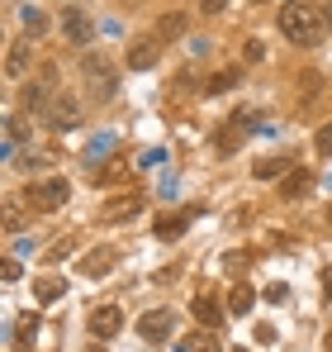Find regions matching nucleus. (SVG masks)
<instances>
[{
    "label": "nucleus",
    "instance_id": "obj_25",
    "mask_svg": "<svg viewBox=\"0 0 332 352\" xmlns=\"http://www.w3.org/2000/svg\"><path fill=\"white\" fill-rule=\"evenodd\" d=\"M34 333H38V314H24V319L14 324V343H29Z\"/></svg>",
    "mask_w": 332,
    "mask_h": 352
},
{
    "label": "nucleus",
    "instance_id": "obj_21",
    "mask_svg": "<svg viewBox=\"0 0 332 352\" xmlns=\"http://www.w3.org/2000/svg\"><path fill=\"white\" fill-rule=\"evenodd\" d=\"M252 300H257V291H252V286H233L228 309H233V314H247V309H252Z\"/></svg>",
    "mask_w": 332,
    "mask_h": 352
},
{
    "label": "nucleus",
    "instance_id": "obj_13",
    "mask_svg": "<svg viewBox=\"0 0 332 352\" xmlns=\"http://www.w3.org/2000/svg\"><path fill=\"white\" fill-rule=\"evenodd\" d=\"M309 190H313V172H304V167H294V172L285 176V186H280L285 200H304Z\"/></svg>",
    "mask_w": 332,
    "mask_h": 352
},
{
    "label": "nucleus",
    "instance_id": "obj_28",
    "mask_svg": "<svg viewBox=\"0 0 332 352\" xmlns=\"http://www.w3.org/2000/svg\"><path fill=\"white\" fill-rule=\"evenodd\" d=\"M313 148H318V153H332V124H323V129L313 133Z\"/></svg>",
    "mask_w": 332,
    "mask_h": 352
},
{
    "label": "nucleus",
    "instance_id": "obj_14",
    "mask_svg": "<svg viewBox=\"0 0 332 352\" xmlns=\"http://www.w3.org/2000/svg\"><path fill=\"white\" fill-rule=\"evenodd\" d=\"M190 309H195V319H200L204 329H214V324H223V309H219V300H214V295H200V300H195Z\"/></svg>",
    "mask_w": 332,
    "mask_h": 352
},
{
    "label": "nucleus",
    "instance_id": "obj_4",
    "mask_svg": "<svg viewBox=\"0 0 332 352\" xmlns=\"http://www.w3.org/2000/svg\"><path fill=\"white\" fill-rule=\"evenodd\" d=\"M143 190H123V195H114L105 200V224H128V219H138L143 214Z\"/></svg>",
    "mask_w": 332,
    "mask_h": 352
},
{
    "label": "nucleus",
    "instance_id": "obj_32",
    "mask_svg": "<svg viewBox=\"0 0 332 352\" xmlns=\"http://www.w3.org/2000/svg\"><path fill=\"white\" fill-rule=\"evenodd\" d=\"M285 295H289V286H280V281H276V286H266V300H285Z\"/></svg>",
    "mask_w": 332,
    "mask_h": 352
},
{
    "label": "nucleus",
    "instance_id": "obj_29",
    "mask_svg": "<svg viewBox=\"0 0 332 352\" xmlns=\"http://www.w3.org/2000/svg\"><path fill=\"white\" fill-rule=\"evenodd\" d=\"M5 234H19V210L5 205Z\"/></svg>",
    "mask_w": 332,
    "mask_h": 352
},
{
    "label": "nucleus",
    "instance_id": "obj_17",
    "mask_svg": "<svg viewBox=\"0 0 332 352\" xmlns=\"http://www.w3.org/2000/svg\"><path fill=\"white\" fill-rule=\"evenodd\" d=\"M152 34H157L162 43H171V38H180V34H185V14H162Z\"/></svg>",
    "mask_w": 332,
    "mask_h": 352
},
{
    "label": "nucleus",
    "instance_id": "obj_36",
    "mask_svg": "<svg viewBox=\"0 0 332 352\" xmlns=\"http://www.w3.org/2000/svg\"><path fill=\"white\" fill-rule=\"evenodd\" d=\"M328 24H332V10H328Z\"/></svg>",
    "mask_w": 332,
    "mask_h": 352
},
{
    "label": "nucleus",
    "instance_id": "obj_23",
    "mask_svg": "<svg viewBox=\"0 0 332 352\" xmlns=\"http://www.w3.org/2000/svg\"><path fill=\"white\" fill-rule=\"evenodd\" d=\"M24 29H29V34H34V38H38V34H43V29H48V19H43V14H38V5H24Z\"/></svg>",
    "mask_w": 332,
    "mask_h": 352
},
{
    "label": "nucleus",
    "instance_id": "obj_20",
    "mask_svg": "<svg viewBox=\"0 0 332 352\" xmlns=\"http://www.w3.org/2000/svg\"><path fill=\"white\" fill-rule=\"evenodd\" d=\"M24 67H29V43H14L5 53V76H24Z\"/></svg>",
    "mask_w": 332,
    "mask_h": 352
},
{
    "label": "nucleus",
    "instance_id": "obj_15",
    "mask_svg": "<svg viewBox=\"0 0 332 352\" xmlns=\"http://www.w3.org/2000/svg\"><path fill=\"white\" fill-rule=\"evenodd\" d=\"M237 81H242V67H223V72L209 76V86H204V91H209V96H223V91H233Z\"/></svg>",
    "mask_w": 332,
    "mask_h": 352
},
{
    "label": "nucleus",
    "instance_id": "obj_18",
    "mask_svg": "<svg viewBox=\"0 0 332 352\" xmlns=\"http://www.w3.org/2000/svg\"><path fill=\"white\" fill-rule=\"evenodd\" d=\"M62 291H67V281H62V276H38V281H34V300H43V305L57 300Z\"/></svg>",
    "mask_w": 332,
    "mask_h": 352
},
{
    "label": "nucleus",
    "instance_id": "obj_7",
    "mask_svg": "<svg viewBox=\"0 0 332 352\" xmlns=\"http://www.w3.org/2000/svg\"><path fill=\"white\" fill-rule=\"evenodd\" d=\"M81 72L91 76V86H95V96H110L114 91V67L100 53H86V62H81Z\"/></svg>",
    "mask_w": 332,
    "mask_h": 352
},
{
    "label": "nucleus",
    "instance_id": "obj_2",
    "mask_svg": "<svg viewBox=\"0 0 332 352\" xmlns=\"http://www.w3.org/2000/svg\"><path fill=\"white\" fill-rule=\"evenodd\" d=\"M24 200H29V210L53 214V210H62V205L71 200V186H67L62 176H48V181H34V186L24 190Z\"/></svg>",
    "mask_w": 332,
    "mask_h": 352
},
{
    "label": "nucleus",
    "instance_id": "obj_22",
    "mask_svg": "<svg viewBox=\"0 0 332 352\" xmlns=\"http://www.w3.org/2000/svg\"><path fill=\"white\" fill-rule=\"evenodd\" d=\"M76 248H81V234H62L53 248H48V257H53V262H62V257H67V252H76Z\"/></svg>",
    "mask_w": 332,
    "mask_h": 352
},
{
    "label": "nucleus",
    "instance_id": "obj_9",
    "mask_svg": "<svg viewBox=\"0 0 332 352\" xmlns=\"http://www.w3.org/2000/svg\"><path fill=\"white\" fill-rule=\"evenodd\" d=\"M119 329H123L119 305H95V309H91V333H95V338H114Z\"/></svg>",
    "mask_w": 332,
    "mask_h": 352
},
{
    "label": "nucleus",
    "instance_id": "obj_1",
    "mask_svg": "<svg viewBox=\"0 0 332 352\" xmlns=\"http://www.w3.org/2000/svg\"><path fill=\"white\" fill-rule=\"evenodd\" d=\"M276 19H280V34L289 43H299V48H318L328 38V19H323V10L313 0H285Z\"/></svg>",
    "mask_w": 332,
    "mask_h": 352
},
{
    "label": "nucleus",
    "instance_id": "obj_33",
    "mask_svg": "<svg viewBox=\"0 0 332 352\" xmlns=\"http://www.w3.org/2000/svg\"><path fill=\"white\" fill-rule=\"evenodd\" d=\"M86 352H105V348H100V343H91V348H86Z\"/></svg>",
    "mask_w": 332,
    "mask_h": 352
},
{
    "label": "nucleus",
    "instance_id": "obj_5",
    "mask_svg": "<svg viewBox=\"0 0 332 352\" xmlns=\"http://www.w3.org/2000/svg\"><path fill=\"white\" fill-rule=\"evenodd\" d=\"M53 86H57V67H53V62H43V72H38V81H29V86H24V110H34V115H38Z\"/></svg>",
    "mask_w": 332,
    "mask_h": 352
},
{
    "label": "nucleus",
    "instance_id": "obj_30",
    "mask_svg": "<svg viewBox=\"0 0 332 352\" xmlns=\"http://www.w3.org/2000/svg\"><path fill=\"white\" fill-rule=\"evenodd\" d=\"M228 5H233V0H200V10H204V14H219V10H228Z\"/></svg>",
    "mask_w": 332,
    "mask_h": 352
},
{
    "label": "nucleus",
    "instance_id": "obj_19",
    "mask_svg": "<svg viewBox=\"0 0 332 352\" xmlns=\"http://www.w3.org/2000/svg\"><path fill=\"white\" fill-rule=\"evenodd\" d=\"M176 352H223L214 343V333H185V343H176Z\"/></svg>",
    "mask_w": 332,
    "mask_h": 352
},
{
    "label": "nucleus",
    "instance_id": "obj_37",
    "mask_svg": "<svg viewBox=\"0 0 332 352\" xmlns=\"http://www.w3.org/2000/svg\"><path fill=\"white\" fill-rule=\"evenodd\" d=\"M233 352H247V348H233Z\"/></svg>",
    "mask_w": 332,
    "mask_h": 352
},
{
    "label": "nucleus",
    "instance_id": "obj_16",
    "mask_svg": "<svg viewBox=\"0 0 332 352\" xmlns=\"http://www.w3.org/2000/svg\"><path fill=\"white\" fill-rule=\"evenodd\" d=\"M195 214L190 210H180V214H162L157 219V238H176V234H185V224H190Z\"/></svg>",
    "mask_w": 332,
    "mask_h": 352
},
{
    "label": "nucleus",
    "instance_id": "obj_11",
    "mask_svg": "<svg viewBox=\"0 0 332 352\" xmlns=\"http://www.w3.org/2000/svg\"><path fill=\"white\" fill-rule=\"evenodd\" d=\"M48 124H53V129H76V124H81V105H76L71 96H57L53 105H48Z\"/></svg>",
    "mask_w": 332,
    "mask_h": 352
},
{
    "label": "nucleus",
    "instance_id": "obj_8",
    "mask_svg": "<svg viewBox=\"0 0 332 352\" xmlns=\"http://www.w3.org/2000/svg\"><path fill=\"white\" fill-rule=\"evenodd\" d=\"M157 58H162V38H157V34H147V38H138V43L128 48V67H133V72L157 67Z\"/></svg>",
    "mask_w": 332,
    "mask_h": 352
},
{
    "label": "nucleus",
    "instance_id": "obj_10",
    "mask_svg": "<svg viewBox=\"0 0 332 352\" xmlns=\"http://www.w3.org/2000/svg\"><path fill=\"white\" fill-rule=\"evenodd\" d=\"M294 167H299V162H294L289 153H276V157H257V162H252V176H257V181H276V176H289Z\"/></svg>",
    "mask_w": 332,
    "mask_h": 352
},
{
    "label": "nucleus",
    "instance_id": "obj_3",
    "mask_svg": "<svg viewBox=\"0 0 332 352\" xmlns=\"http://www.w3.org/2000/svg\"><path fill=\"white\" fill-rule=\"evenodd\" d=\"M138 333H143V343H166L171 333H176V309H147L143 319H138Z\"/></svg>",
    "mask_w": 332,
    "mask_h": 352
},
{
    "label": "nucleus",
    "instance_id": "obj_35",
    "mask_svg": "<svg viewBox=\"0 0 332 352\" xmlns=\"http://www.w3.org/2000/svg\"><path fill=\"white\" fill-rule=\"evenodd\" d=\"M328 295H332V276H328Z\"/></svg>",
    "mask_w": 332,
    "mask_h": 352
},
{
    "label": "nucleus",
    "instance_id": "obj_27",
    "mask_svg": "<svg viewBox=\"0 0 332 352\" xmlns=\"http://www.w3.org/2000/svg\"><path fill=\"white\" fill-rule=\"evenodd\" d=\"M242 58H247V62H261V58H266V43H261V38H247Z\"/></svg>",
    "mask_w": 332,
    "mask_h": 352
},
{
    "label": "nucleus",
    "instance_id": "obj_24",
    "mask_svg": "<svg viewBox=\"0 0 332 352\" xmlns=\"http://www.w3.org/2000/svg\"><path fill=\"white\" fill-rule=\"evenodd\" d=\"M247 262H252V252H247V248H237V252H223V267H228L233 276H242V267H247Z\"/></svg>",
    "mask_w": 332,
    "mask_h": 352
},
{
    "label": "nucleus",
    "instance_id": "obj_12",
    "mask_svg": "<svg viewBox=\"0 0 332 352\" xmlns=\"http://www.w3.org/2000/svg\"><path fill=\"white\" fill-rule=\"evenodd\" d=\"M114 262H119V248H110V243H105V248H91V252L81 257V272H86V276H105Z\"/></svg>",
    "mask_w": 332,
    "mask_h": 352
},
{
    "label": "nucleus",
    "instance_id": "obj_6",
    "mask_svg": "<svg viewBox=\"0 0 332 352\" xmlns=\"http://www.w3.org/2000/svg\"><path fill=\"white\" fill-rule=\"evenodd\" d=\"M62 34H67L76 48H86V43H91V34H95V24H91L76 5H67V10H62Z\"/></svg>",
    "mask_w": 332,
    "mask_h": 352
},
{
    "label": "nucleus",
    "instance_id": "obj_34",
    "mask_svg": "<svg viewBox=\"0 0 332 352\" xmlns=\"http://www.w3.org/2000/svg\"><path fill=\"white\" fill-rule=\"evenodd\" d=\"M328 352H332V333H328Z\"/></svg>",
    "mask_w": 332,
    "mask_h": 352
},
{
    "label": "nucleus",
    "instance_id": "obj_31",
    "mask_svg": "<svg viewBox=\"0 0 332 352\" xmlns=\"http://www.w3.org/2000/svg\"><path fill=\"white\" fill-rule=\"evenodd\" d=\"M257 343H276V329L271 324H257Z\"/></svg>",
    "mask_w": 332,
    "mask_h": 352
},
{
    "label": "nucleus",
    "instance_id": "obj_26",
    "mask_svg": "<svg viewBox=\"0 0 332 352\" xmlns=\"http://www.w3.org/2000/svg\"><path fill=\"white\" fill-rule=\"evenodd\" d=\"M110 148H114V138H110V133H100V138H91V153H86V157L100 162V157H110Z\"/></svg>",
    "mask_w": 332,
    "mask_h": 352
}]
</instances>
